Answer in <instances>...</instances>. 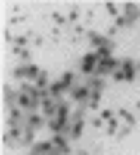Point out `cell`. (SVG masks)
Returning <instances> with one entry per match:
<instances>
[{
    "instance_id": "cell-1",
    "label": "cell",
    "mask_w": 140,
    "mask_h": 155,
    "mask_svg": "<svg viewBox=\"0 0 140 155\" xmlns=\"http://www.w3.org/2000/svg\"><path fill=\"white\" fill-rule=\"evenodd\" d=\"M137 71H140V65H137L135 59L126 57V59H120V68L112 74V79H115V82H132V79L137 76Z\"/></svg>"
},
{
    "instance_id": "cell-2",
    "label": "cell",
    "mask_w": 140,
    "mask_h": 155,
    "mask_svg": "<svg viewBox=\"0 0 140 155\" xmlns=\"http://www.w3.org/2000/svg\"><path fill=\"white\" fill-rule=\"evenodd\" d=\"M14 76H17V79H23V85H25V82H31V85H34V82L42 76V71H39V65H31V62H25V65H17V68H14Z\"/></svg>"
},
{
    "instance_id": "cell-3",
    "label": "cell",
    "mask_w": 140,
    "mask_h": 155,
    "mask_svg": "<svg viewBox=\"0 0 140 155\" xmlns=\"http://www.w3.org/2000/svg\"><path fill=\"white\" fill-rule=\"evenodd\" d=\"M81 135H84V110H76V113H73L70 127H67V138L70 141H79Z\"/></svg>"
},
{
    "instance_id": "cell-4",
    "label": "cell",
    "mask_w": 140,
    "mask_h": 155,
    "mask_svg": "<svg viewBox=\"0 0 140 155\" xmlns=\"http://www.w3.org/2000/svg\"><path fill=\"white\" fill-rule=\"evenodd\" d=\"M79 71H81L84 76H95V71H98V57H95L92 51H87V54L81 57V62H79Z\"/></svg>"
},
{
    "instance_id": "cell-5",
    "label": "cell",
    "mask_w": 140,
    "mask_h": 155,
    "mask_svg": "<svg viewBox=\"0 0 140 155\" xmlns=\"http://www.w3.org/2000/svg\"><path fill=\"white\" fill-rule=\"evenodd\" d=\"M118 68H120V59H118V57H107V59H101V62H98L95 76H101V79H104V76H112Z\"/></svg>"
},
{
    "instance_id": "cell-6",
    "label": "cell",
    "mask_w": 140,
    "mask_h": 155,
    "mask_svg": "<svg viewBox=\"0 0 140 155\" xmlns=\"http://www.w3.org/2000/svg\"><path fill=\"white\" fill-rule=\"evenodd\" d=\"M51 144H53V150L59 152V155H70V138H67V133L51 135Z\"/></svg>"
},
{
    "instance_id": "cell-7",
    "label": "cell",
    "mask_w": 140,
    "mask_h": 155,
    "mask_svg": "<svg viewBox=\"0 0 140 155\" xmlns=\"http://www.w3.org/2000/svg\"><path fill=\"white\" fill-rule=\"evenodd\" d=\"M90 93H92L90 85H76V87L70 90V99H73V102H79V104H87L90 102Z\"/></svg>"
},
{
    "instance_id": "cell-8",
    "label": "cell",
    "mask_w": 140,
    "mask_h": 155,
    "mask_svg": "<svg viewBox=\"0 0 140 155\" xmlns=\"http://www.w3.org/2000/svg\"><path fill=\"white\" fill-rule=\"evenodd\" d=\"M48 93L56 99V102H62V96H64V93H70V87L64 85L62 79H53V82H51V87H48Z\"/></svg>"
},
{
    "instance_id": "cell-9",
    "label": "cell",
    "mask_w": 140,
    "mask_h": 155,
    "mask_svg": "<svg viewBox=\"0 0 140 155\" xmlns=\"http://www.w3.org/2000/svg\"><path fill=\"white\" fill-rule=\"evenodd\" d=\"M31 155H59V152L53 150V144L48 138V141H36L34 147H31Z\"/></svg>"
},
{
    "instance_id": "cell-10",
    "label": "cell",
    "mask_w": 140,
    "mask_h": 155,
    "mask_svg": "<svg viewBox=\"0 0 140 155\" xmlns=\"http://www.w3.org/2000/svg\"><path fill=\"white\" fill-rule=\"evenodd\" d=\"M42 124H48V118H45L39 110H34V113H28V116H25V127H31V130H39Z\"/></svg>"
},
{
    "instance_id": "cell-11",
    "label": "cell",
    "mask_w": 140,
    "mask_h": 155,
    "mask_svg": "<svg viewBox=\"0 0 140 155\" xmlns=\"http://www.w3.org/2000/svg\"><path fill=\"white\" fill-rule=\"evenodd\" d=\"M87 40H90V45H92V51H95V48H104V45H112V40L107 37V34H98V31H90Z\"/></svg>"
},
{
    "instance_id": "cell-12",
    "label": "cell",
    "mask_w": 140,
    "mask_h": 155,
    "mask_svg": "<svg viewBox=\"0 0 140 155\" xmlns=\"http://www.w3.org/2000/svg\"><path fill=\"white\" fill-rule=\"evenodd\" d=\"M92 54H95V57H98V62H101V59H107V57H112V45H104V48H95Z\"/></svg>"
},
{
    "instance_id": "cell-13",
    "label": "cell",
    "mask_w": 140,
    "mask_h": 155,
    "mask_svg": "<svg viewBox=\"0 0 140 155\" xmlns=\"http://www.w3.org/2000/svg\"><path fill=\"white\" fill-rule=\"evenodd\" d=\"M118 116H120V118L126 121V127H132V124H135V116L129 113V110H118Z\"/></svg>"
},
{
    "instance_id": "cell-14",
    "label": "cell",
    "mask_w": 140,
    "mask_h": 155,
    "mask_svg": "<svg viewBox=\"0 0 140 155\" xmlns=\"http://www.w3.org/2000/svg\"><path fill=\"white\" fill-rule=\"evenodd\" d=\"M104 8H107V12H109V14H112V17H118V6H115V3H107V6H104Z\"/></svg>"
},
{
    "instance_id": "cell-15",
    "label": "cell",
    "mask_w": 140,
    "mask_h": 155,
    "mask_svg": "<svg viewBox=\"0 0 140 155\" xmlns=\"http://www.w3.org/2000/svg\"><path fill=\"white\" fill-rule=\"evenodd\" d=\"M67 20H70V23H76V20H79V8H70V14H67Z\"/></svg>"
},
{
    "instance_id": "cell-16",
    "label": "cell",
    "mask_w": 140,
    "mask_h": 155,
    "mask_svg": "<svg viewBox=\"0 0 140 155\" xmlns=\"http://www.w3.org/2000/svg\"><path fill=\"white\" fill-rule=\"evenodd\" d=\"M53 23H56V25H64V23H67V17H62V14H53Z\"/></svg>"
},
{
    "instance_id": "cell-17",
    "label": "cell",
    "mask_w": 140,
    "mask_h": 155,
    "mask_svg": "<svg viewBox=\"0 0 140 155\" xmlns=\"http://www.w3.org/2000/svg\"><path fill=\"white\" fill-rule=\"evenodd\" d=\"M137 110H140V99H137Z\"/></svg>"
},
{
    "instance_id": "cell-18",
    "label": "cell",
    "mask_w": 140,
    "mask_h": 155,
    "mask_svg": "<svg viewBox=\"0 0 140 155\" xmlns=\"http://www.w3.org/2000/svg\"><path fill=\"white\" fill-rule=\"evenodd\" d=\"M79 155H87V152H79Z\"/></svg>"
},
{
    "instance_id": "cell-19",
    "label": "cell",
    "mask_w": 140,
    "mask_h": 155,
    "mask_svg": "<svg viewBox=\"0 0 140 155\" xmlns=\"http://www.w3.org/2000/svg\"><path fill=\"white\" fill-rule=\"evenodd\" d=\"M137 65H140V62H137Z\"/></svg>"
}]
</instances>
